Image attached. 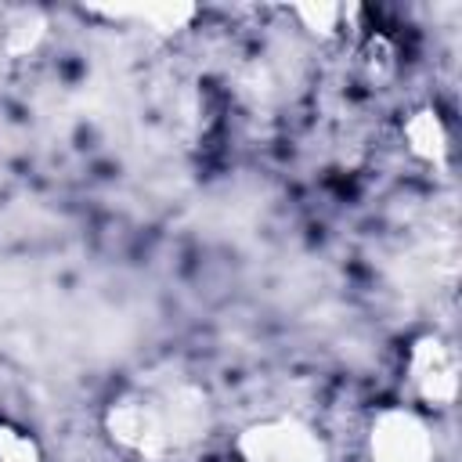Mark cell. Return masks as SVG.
I'll return each instance as SVG.
<instances>
[{
    "instance_id": "1",
    "label": "cell",
    "mask_w": 462,
    "mask_h": 462,
    "mask_svg": "<svg viewBox=\"0 0 462 462\" xmlns=\"http://www.w3.org/2000/svg\"><path fill=\"white\" fill-rule=\"evenodd\" d=\"M213 401L206 386L177 368L126 379L105 404L108 440L137 462H188L213 437Z\"/></svg>"
},
{
    "instance_id": "2",
    "label": "cell",
    "mask_w": 462,
    "mask_h": 462,
    "mask_svg": "<svg viewBox=\"0 0 462 462\" xmlns=\"http://www.w3.org/2000/svg\"><path fill=\"white\" fill-rule=\"evenodd\" d=\"M238 462H332V448L318 426L300 415L253 419L235 437Z\"/></svg>"
},
{
    "instance_id": "3",
    "label": "cell",
    "mask_w": 462,
    "mask_h": 462,
    "mask_svg": "<svg viewBox=\"0 0 462 462\" xmlns=\"http://www.w3.org/2000/svg\"><path fill=\"white\" fill-rule=\"evenodd\" d=\"M368 462H437V437L415 404L379 408L365 433Z\"/></svg>"
},
{
    "instance_id": "4",
    "label": "cell",
    "mask_w": 462,
    "mask_h": 462,
    "mask_svg": "<svg viewBox=\"0 0 462 462\" xmlns=\"http://www.w3.org/2000/svg\"><path fill=\"white\" fill-rule=\"evenodd\" d=\"M458 350L451 339L426 332L408 350V386L426 408H448L458 397Z\"/></svg>"
},
{
    "instance_id": "5",
    "label": "cell",
    "mask_w": 462,
    "mask_h": 462,
    "mask_svg": "<svg viewBox=\"0 0 462 462\" xmlns=\"http://www.w3.org/2000/svg\"><path fill=\"white\" fill-rule=\"evenodd\" d=\"M404 141H408V152L422 162H440L448 155V130L433 108H415L404 119Z\"/></svg>"
},
{
    "instance_id": "6",
    "label": "cell",
    "mask_w": 462,
    "mask_h": 462,
    "mask_svg": "<svg viewBox=\"0 0 462 462\" xmlns=\"http://www.w3.org/2000/svg\"><path fill=\"white\" fill-rule=\"evenodd\" d=\"M0 462H43L40 440L25 426H18L4 415H0Z\"/></svg>"
}]
</instances>
